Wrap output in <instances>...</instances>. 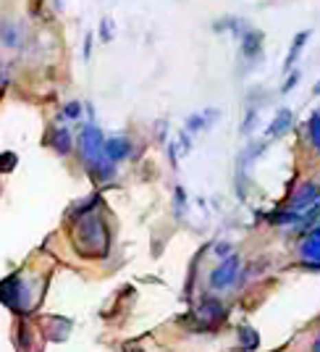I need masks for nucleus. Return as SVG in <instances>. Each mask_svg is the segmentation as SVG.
Instances as JSON below:
<instances>
[{
    "mask_svg": "<svg viewBox=\"0 0 320 352\" xmlns=\"http://www.w3.org/2000/svg\"><path fill=\"white\" fill-rule=\"evenodd\" d=\"M79 155L95 179H111L116 171V163L105 155V137L95 124H87L79 132Z\"/></svg>",
    "mask_w": 320,
    "mask_h": 352,
    "instance_id": "f257e3e1",
    "label": "nucleus"
},
{
    "mask_svg": "<svg viewBox=\"0 0 320 352\" xmlns=\"http://www.w3.org/2000/svg\"><path fill=\"white\" fill-rule=\"evenodd\" d=\"M87 213V210H84ZM76 248L84 255H105L108 250V229L98 213H87V216H79L76 223Z\"/></svg>",
    "mask_w": 320,
    "mask_h": 352,
    "instance_id": "f03ea898",
    "label": "nucleus"
},
{
    "mask_svg": "<svg viewBox=\"0 0 320 352\" xmlns=\"http://www.w3.org/2000/svg\"><path fill=\"white\" fill-rule=\"evenodd\" d=\"M0 300L8 308H16V310L30 308V292H27V287L19 279H5L0 284Z\"/></svg>",
    "mask_w": 320,
    "mask_h": 352,
    "instance_id": "7ed1b4c3",
    "label": "nucleus"
},
{
    "mask_svg": "<svg viewBox=\"0 0 320 352\" xmlns=\"http://www.w3.org/2000/svg\"><path fill=\"white\" fill-rule=\"evenodd\" d=\"M239 40H242V58L244 60L260 58L262 43H265V37H262L260 30H255V27H249V24H242V30H239Z\"/></svg>",
    "mask_w": 320,
    "mask_h": 352,
    "instance_id": "20e7f679",
    "label": "nucleus"
},
{
    "mask_svg": "<svg viewBox=\"0 0 320 352\" xmlns=\"http://www.w3.org/2000/svg\"><path fill=\"white\" fill-rule=\"evenodd\" d=\"M236 274H239V258L236 255H229V258H223V263L210 274V287L213 289H229L236 279Z\"/></svg>",
    "mask_w": 320,
    "mask_h": 352,
    "instance_id": "39448f33",
    "label": "nucleus"
},
{
    "mask_svg": "<svg viewBox=\"0 0 320 352\" xmlns=\"http://www.w3.org/2000/svg\"><path fill=\"white\" fill-rule=\"evenodd\" d=\"M318 200H320V190L312 182H305V184H299L297 192L291 195V210H297V213L312 210V208L318 206Z\"/></svg>",
    "mask_w": 320,
    "mask_h": 352,
    "instance_id": "423d86ee",
    "label": "nucleus"
},
{
    "mask_svg": "<svg viewBox=\"0 0 320 352\" xmlns=\"http://www.w3.org/2000/svg\"><path fill=\"white\" fill-rule=\"evenodd\" d=\"M0 45H5L11 50H19L24 45V30H21L19 21H14V19H3L0 21Z\"/></svg>",
    "mask_w": 320,
    "mask_h": 352,
    "instance_id": "0eeeda50",
    "label": "nucleus"
},
{
    "mask_svg": "<svg viewBox=\"0 0 320 352\" xmlns=\"http://www.w3.org/2000/svg\"><path fill=\"white\" fill-rule=\"evenodd\" d=\"M131 150H134V145H131L129 137H111V140H105V155L111 158L113 163L118 161H126L131 155Z\"/></svg>",
    "mask_w": 320,
    "mask_h": 352,
    "instance_id": "6e6552de",
    "label": "nucleus"
},
{
    "mask_svg": "<svg viewBox=\"0 0 320 352\" xmlns=\"http://www.w3.org/2000/svg\"><path fill=\"white\" fill-rule=\"evenodd\" d=\"M291 121H294V116H291L289 108H281L276 116H273V121H271V126L265 129V137L276 140V137H281V134H286L291 129Z\"/></svg>",
    "mask_w": 320,
    "mask_h": 352,
    "instance_id": "1a4fd4ad",
    "label": "nucleus"
},
{
    "mask_svg": "<svg viewBox=\"0 0 320 352\" xmlns=\"http://www.w3.org/2000/svg\"><path fill=\"white\" fill-rule=\"evenodd\" d=\"M299 252H302L305 263H320V226L318 229H312V232L305 236V242H302Z\"/></svg>",
    "mask_w": 320,
    "mask_h": 352,
    "instance_id": "9d476101",
    "label": "nucleus"
},
{
    "mask_svg": "<svg viewBox=\"0 0 320 352\" xmlns=\"http://www.w3.org/2000/svg\"><path fill=\"white\" fill-rule=\"evenodd\" d=\"M307 40H310V32H299V34H294V40H291V47L289 53H286V60H284V72H291L294 66H297V60L302 56V50H305Z\"/></svg>",
    "mask_w": 320,
    "mask_h": 352,
    "instance_id": "9b49d317",
    "label": "nucleus"
},
{
    "mask_svg": "<svg viewBox=\"0 0 320 352\" xmlns=\"http://www.w3.org/2000/svg\"><path fill=\"white\" fill-rule=\"evenodd\" d=\"M197 318L207 326H216V323L223 318V308H220V302L216 300H203L200 302V308H197Z\"/></svg>",
    "mask_w": 320,
    "mask_h": 352,
    "instance_id": "f8f14e48",
    "label": "nucleus"
},
{
    "mask_svg": "<svg viewBox=\"0 0 320 352\" xmlns=\"http://www.w3.org/2000/svg\"><path fill=\"white\" fill-rule=\"evenodd\" d=\"M50 145H53V150H56L58 155H69L73 147L71 132H69L66 126H56L53 134H50Z\"/></svg>",
    "mask_w": 320,
    "mask_h": 352,
    "instance_id": "ddd939ff",
    "label": "nucleus"
},
{
    "mask_svg": "<svg viewBox=\"0 0 320 352\" xmlns=\"http://www.w3.org/2000/svg\"><path fill=\"white\" fill-rule=\"evenodd\" d=\"M218 116V111H205V113H194V116L187 118V129L190 132H200V129H207V124Z\"/></svg>",
    "mask_w": 320,
    "mask_h": 352,
    "instance_id": "4468645a",
    "label": "nucleus"
},
{
    "mask_svg": "<svg viewBox=\"0 0 320 352\" xmlns=\"http://www.w3.org/2000/svg\"><path fill=\"white\" fill-rule=\"evenodd\" d=\"M307 126H310V140H312V145L318 147V153H320V113H312Z\"/></svg>",
    "mask_w": 320,
    "mask_h": 352,
    "instance_id": "2eb2a0df",
    "label": "nucleus"
},
{
    "mask_svg": "<svg viewBox=\"0 0 320 352\" xmlns=\"http://www.w3.org/2000/svg\"><path fill=\"white\" fill-rule=\"evenodd\" d=\"M79 116H82V103L71 100V103L63 105V118H69V121H76Z\"/></svg>",
    "mask_w": 320,
    "mask_h": 352,
    "instance_id": "dca6fc26",
    "label": "nucleus"
},
{
    "mask_svg": "<svg viewBox=\"0 0 320 352\" xmlns=\"http://www.w3.org/2000/svg\"><path fill=\"white\" fill-rule=\"evenodd\" d=\"M100 40H102V43H111V40H113V21H111V19H102Z\"/></svg>",
    "mask_w": 320,
    "mask_h": 352,
    "instance_id": "f3484780",
    "label": "nucleus"
},
{
    "mask_svg": "<svg viewBox=\"0 0 320 352\" xmlns=\"http://www.w3.org/2000/svg\"><path fill=\"white\" fill-rule=\"evenodd\" d=\"M14 166H16L14 153H3V155H0V171H11Z\"/></svg>",
    "mask_w": 320,
    "mask_h": 352,
    "instance_id": "a211bd4d",
    "label": "nucleus"
},
{
    "mask_svg": "<svg viewBox=\"0 0 320 352\" xmlns=\"http://www.w3.org/2000/svg\"><path fill=\"white\" fill-rule=\"evenodd\" d=\"M297 82H299V72H294V69H291V72H289V79H286V85L281 87V92H291V89L297 87Z\"/></svg>",
    "mask_w": 320,
    "mask_h": 352,
    "instance_id": "6ab92c4d",
    "label": "nucleus"
},
{
    "mask_svg": "<svg viewBox=\"0 0 320 352\" xmlns=\"http://www.w3.org/2000/svg\"><path fill=\"white\" fill-rule=\"evenodd\" d=\"M8 85V63L5 60H0V89Z\"/></svg>",
    "mask_w": 320,
    "mask_h": 352,
    "instance_id": "aec40b11",
    "label": "nucleus"
},
{
    "mask_svg": "<svg viewBox=\"0 0 320 352\" xmlns=\"http://www.w3.org/2000/svg\"><path fill=\"white\" fill-rule=\"evenodd\" d=\"M89 50H92V32H87L84 37V58H89Z\"/></svg>",
    "mask_w": 320,
    "mask_h": 352,
    "instance_id": "412c9836",
    "label": "nucleus"
},
{
    "mask_svg": "<svg viewBox=\"0 0 320 352\" xmlns=\"http://www.w3.org/2000/svg\"><path fill=\"white\" fill-rule=\"evenodd\" d=\"M315 352H320V334H318V339H315Z\"/></svg>",
    "mask_w": 320,
    "mask_h": 352,
    "instance_id": "4be33fe9",
    "label": "nucleus"
},
{
    "mask_svg": "<svg viewBox=\"0 0 320 352\" xmlns=\"http://www.w3.org/2000/svg\"><path fill=\"white\" fill-rule=\"evenodd\" d=\"M126 352H142V350H137V347H126Z\"/></svg>",
    "mask_w": 320,
    "mask_h": 352,
    "instance_id": "5701e85b",
    "label": "nucleus"
},
{
    "mask_svg": "<svg viewBox=\"0 0 320 352\" xmlns=\"http://www.w3.org/2000/svg\"><path fill=\"white\" fill-rule=\"evenodd\" d=\"M315 95H320V82L315 85Z\"/></svg>",
    "mask_w": 320,
    "mask_h": 352,
    "instance_id": "b1692460",
    "label": "nucleus"
}]
</instances>
